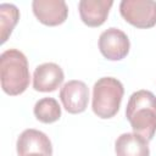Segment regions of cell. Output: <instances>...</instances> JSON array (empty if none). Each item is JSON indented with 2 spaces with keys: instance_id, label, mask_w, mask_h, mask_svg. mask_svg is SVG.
Listing matches in <instances>:
<instances>
[{
  "instance_id": "1",
  "label": "cell",
  "mask_w": 156,
  "mask_h": 156,
  "mask_svg": "<svg viewBox=\"0 0 156 156\" xmlns=\"http://www.w3.org/2000/svg\"><path fill=\"white\" fill-rule=\"evenodd\" d=\"M126 117L134 133L150 141L156 133V96L144 89L133 93L126 107Z\"/></svg>"
},
{
  "instance_id": "2",
  "label": "cell",
  "mask_w": 156,
  "mask_h": 156,
  "mask_svg": "<svg viewBox=\"0 0 156 156\" xmlns=\"http://www.w3.org/2000/svg\"><path fill=\"white\" fill-rule=\"evenodd\" d=\"M0 80L2 90L11 96L26 91L30 74L26 55L17 49H9L0 55Z\"/></svg>"
},
{
  "instance_id": "3",
  "label": "cell",
  "mask_w": 156,
  "mask_h": 156,
  "mask_svg": "<svg viewBox=\"0 0 156 156\" xmlns=\"http://www.w3.org/2000/svg\"><path fill=\"white\" fill-rule=\"evenodd\" d=\"M124 88L121 80L113 77H102L93 87V112L102 118H112L117 115L123 99Z\"/></svg>"
},
{
  "instance_id": "4",
  "label": "cell",
  "mask_w": 156,
  "mask_h": 156,
  "mask_svg": "<svg viewBox=\"0 0 156 156\" xmlns=\"http://www.w3.org/2000/svg\"><path fill=\"white\" fill-rule=\"evenodd\" d=\"M121 16L136 28H151L156 24V1L152 0H122Z\"/></svg>"
},
{
  "instance_id": "5",
  "label": "cell",
  "mask_w": 156,
  "mask_h": 156,
  "mask_svg": "<svg viewBox=\"0 0 156 156\" xmlns=\"http://www.w3.org/2000/svg\"><path fill=\"white\" fill-rule=\"evenodd\" d=\"M99 49L105 58L110 61H119L128 55L130 41L123 30L111 27L100 34Z\"/></svg>"
},
{
  "instance_id": "6",
  "label": "cell",
  "mask_w": 156,
  "mask_h": 156,
  "mask_svg": "<svg viewBox=\"0 0 156 156\" xmlns=\"http://www.w3.org/2000/svg\"><path fill=\"white\" fill-rule=\"evenodd\" d=\"M60 100L68 113H82L88 107L89 89L82 80H68L60 90Z\"/></svg>"
},
{
  "instance_id": "7",
  "label": "cell",
  "mask_w": 156,
  "mask_h": 156,
  "mask_svg": "<svg viewBox=\"0 0 156 156\" xmlns=\"http://www.w3.org/2000/svg\"><path fill=\"white\" fill-rule=\"evenodd\" d=\"M32 9L38 21L50 27L62 24L68 16V6L63 0H34Z\"/></svg>"
},
{
  "instance_id": "8",
  "label": "cell",
  "mask_w": 156,
  "mask_h": 156,
  "mask_svg": "<svg viewBox=\"0 0 156 156\" xmlns=\"http://www.w3.org/2000/svg\"><path fill=\"white\" fill-rule=\"evenodd\" d=\"M16 149L18 156H27L29 154H44L46 156L52 155V145L49 136L33 128L26 129L20 134Z\"/></svg>"
},
{
  "instance_id": "9",
  "label": "cell",
  "mask_w": 156,
  "mask_h": 156,
  "mask_svg": "<svg viewBox=\"0 0 156 156\" xmlns=\"http://www.w3.org/2000/svg\"><path fill=\"white\" fill-rule=\"evenodd\" d=\"M65 74L62 68L54 62H45L34 69L33 88L37 91L51 93L55 91L63 82Z\"/></svg>"
},
{
  "instance_id": "10",
  "label": "cell",
  "mask_w": 156,
  "mask_h": 156,
  "mask_svg": "<svg viewBox=\"0 0 156 156\" xmlns=\"http://www.w3.org/2000/svg\"><path fill=\"white\" fill-rule=\"evenodd\" d=\"M112 0H80L78 4L79 16L88 27H100L107 20Z\"/></svg>"
},
{
  "instance_id": "11",
  "label": "cell",
  "mask_w": 156,
  "mask_h": 156,
  "mask_svg": "<svg viewBox=\"0 0 156 156\" xmlns=\"http://www.w3.org/2000/svg\"><path fill=\"white\" fill-rule=\"evenodd\" d=\"M117 156H150L149 141L136 133H123L115 141Z\"/></svg>"
},
{
  "instance_id": "12",
  "label": "cell",
  "mask_w": 156,
  "mask_h": 156,
  "mask_svg": "<svg viewBox=\"0 0 156 156\" xmlns=\"http://www.w3.org/2000/svg\"><path fill=\"white\" fill-rule=\"evenodd\" d=\"M33 112L39 122L54 123L61 117V106L54 98H43L35 102Z\"/></svg>"
},
{
  "instance_id": "13",
  "label": "cell",
  "mask_w": 156,
  "mask_h": 156,
  "mask_svg": "<svg viewBox=\"0 0 156 156\" xmlns=\"http://www.w3.org/2000/svg\"><path fill=\"white\" fill-rule=\"evenodd\" d=\"M20 20V11L13 4L0 5V37L1 44H4L11 35L15 26Z\"/></svg>"
},
{
  "instance_id": "14",
  "label": "cell",
  "mask_w": 156,
  "mask_h": 156,
  "mask_svg": "<svg viewBox=\"0 0 156 156\" xmlns=\"http://www.w3.org/2000/svg\"><path fill=\"white\" fill-rule=\"evenodd\" d=\"M27 156H46V155H44V154H29Z\"/></svg>"
}]
</instances>
